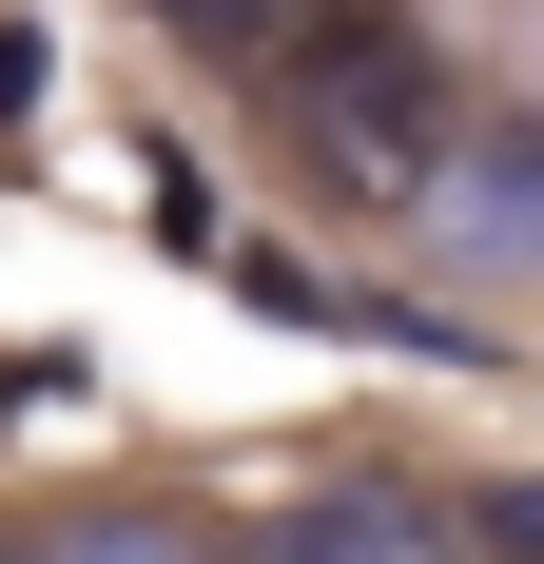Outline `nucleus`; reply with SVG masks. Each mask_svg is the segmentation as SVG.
Instances as JSON below:
<instances>
[{
  "instance_id": "obj_1",
  "label": "nucleus",
  "mask_w": 544,
  "mask_h": 564,
  "mask_svg": "<svg viewBox=\"0 0 544 564\" xmlns=\"http://www.w3.org/2000/svg\"><path fill=\"white\" fill-rule=\"evenodd\" d=\"M253 78H272V117H292L312 156H350L370 195H428V175H447V117H467L409 0H292Z\"/></svg>"
},
{
  "instance_id": "obj_2",
  "label": "nucleus",
  "mask_w": 544,
  "mask_h": 564,
  "mask_svg": "<svg viewBox=\"0 0 544 564\" xmlns=\"http://www.w3.org/2000/svg\"><path fill=\"white\" fill-rule=\"evenodd\" d=\"M233 564H447V507L389 487V467H350V487H312V507H272Z\"/></svg>"
},
{
  "instance_id": "obj_3",
  "label": "nucleus",
  "mask_w": 544,
  "mask_h": 564,
  "mask_svg": "<svg viewBox=\"0 0 544 564\" xmlns=\"http://www.w3.org/2000/svg\"><path fill=\"white\" fill-rule=\"evenodd\" d=\"M20 564H233V525H215V507H175V487H117V507L20 525Z\"/></svg>"
},
{
  "instance_id": "obj_4",
  "label": "nucleus",
  "mask_w": 544,
  "mask_h": 564,
  "mask_svg": "<svg viewBox=\"0 0 544 564\" xmlns=\"http://www.w3.org/2000/svg\"><path fill=\"white\" fill-rule=\"evenodd\" d=\"M0 564H20V545H0Z\"/></svg>"
}]
</instances>
